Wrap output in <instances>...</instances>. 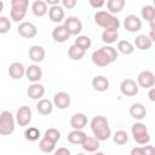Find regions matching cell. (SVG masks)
Instances as JSON below:
<instances>
[{"instance_id": "6da1fadb", "label": "cell", "mask_w": 155, "mask_h": 155, "mask_svg": "<svg viewBox=\"0 0 155 155\" xmlns=\"http://www.w3.org/2000/svg\"><path fill=\"white\" fill-rule=\"evenodd\" d=\"M90 127L93 133V137L97 138L99 142L108 140L111 137V130L109 126V121L103 115L93 116V119L90 122Z\"/></svg>"}, {"instance_id": "7a4b0ae2", "label": "cell", "mask_w": 155, "mask_h": 155, "mask_svg": "<svg viewBox=\"0 0 155 155\" xmlns=\"http://www.w3.org/2000/svg\"><path fill=\"white\" fill-rule=\"evenodd\" d=\"M94 23L103 29L117 30V31L121 25L120 19L116 16L110 15L108 11H104V10H99L94 13Z\"/></svg>"}, {"instance_id": "3957f363", "label": "cell", "mask_w": 155, "mask_h": 155, "mask_svg": "<svg viewBox=\"0 0 155 155\" xmlns=\"http://www.w3.org/2000/svg\"><path fill=\"white\" fill-rule=\"evenodd\" d=\"M28 7H29L28 0H11V11H10L11 21L16 23L22 22L27 15Z\"/></svg>"}, {"instance_id": "277c9868", "label": "cell", "mask_w": 155, "mask_h": 155, "mask_svg": "<svg viewBox=\"0 0 155 155\" xmlns=\"http://www.w3.org/2000/svg\"><path fill=\"white\" fill-rule=\"evenodd\" d=\"M131 132H132V136H133V139L137 144H140V145H145V144H149L150 142V133L148 131V127L145 126V124L138 121V122H134L131 127Z\"/></svg>"}, {"instance_id": "5b68a950", "label": "cell", "mask_w": 155, "mask_h": 155, "mask_svg": "<svg viewBox=\"0 0 155 155\" xmlns=\"http://www.w3.org/2000/svg\"><path fill=\"white\" fill-rule=\"evenodd\" d=\"M16 120L11 111L4 110L0 113V136H10L15 132Z\"/></svg>"}, {"instance_id": "8992f818", "label": "cell", "mask_w": 155, "mask_h": 155, "mask_svg": "<svg viewBox=\"0 0 155 155\" xmlns=\"http://www.w3.org/2000/svg\"><path fill=\"white\" fill-rule=\"evenodd\" d=\"M63 25L67 28V30L69 31L70 36L74 35V36H78L80 35V33L82 31V22L79 17L76 16H69L64 19V23Z\"/></svg>"}, {"instance_id": "52a82bcc", "label": "cell", "mask_w": 155, "mask_h": 155, "mask_svg": "<svg viewBox=\"0 0 155 155\" xmlns=\"http://www.w3.org/2000/svg\"><path fill=\"white\" fill-rule=\"evenodd\" d=\"M31 109L28 107V105H22L17 109V113L15 115V120H16V124L24 127V126H28L31 121Z\"/></svg>"}, {"instance_id": "ba28073f", "label": "cell", "mask_w": 155, "mask_h": 155, "mask_svg": "<svg viewBox=\"0 0 155 155\" xmlns=\"http://www.w3.org/2000/svg\"><path fill=\"white\" fill-rule=\"evenodd\" d=\"M137 85L138 87L149 90L151 87H154L155 85V75L153 71L150 70H143L138 74L137 76Z\"/></svg>"}, {"instance_id": "9c48e42d", "label": "cell", "mask_w": 155, "mask_h": 155, "mask_svg": "<svg viewBox=\"0 0 155 155\" xmlns=\"http://www.w3.org/2000/svg\"><path fill=\"white\" fill-rule=\"evenodd\" d=\"M17 33L25 39H33L38 35V28L31 22H21L17 28Z\"/></svg>"}, {"instance_id": "30bf717a", "label": "cell", "mask_w": 155, "mask_h": 155, "mask_svg": "<svg viewBox=\"0 0 155 155\" xmlns=\"http://www.w3.org/2000/svg\"><path fill=\"white\" fill-rule=\"evenodd\" d=\"M138 85L132 79H125L120 84V92L126 97H134L138 93Z\"/></svg>"}, {"instance_id": "8fae6325", "label": "cell", "mask_w": 155, "mask_h": 155, "mask_svg": "<svg viewBox=\"0 0 155 155\" xmlns=\"http://www.w3.org/2000/svg\"><path fill=\"white\" fill-rule=\"evenodd\" d=\"M124 28L128 33H137L142 29V19L136 15H128L124 19Z\"/></svg>"}, {"instance_id": "7c38bea8", "label": "cell", "mask_w": 155, "mask_h": 155, "mask_svg": "<svg viewBox=\"0 0 155 155\" xmlns=\"http://www.w3.org/2000/svg\"><path fill=\"white\" fill-rule=\"evenodd\" d=\"M70 102H71V98H70L69 93L63 92V91L54 93L53 101H52L53 107H56V108H58V109H61V110L67 109V108L70 105Z\"/></svg>"}, {"instance_id": "4fadbf2b", "label": "cell", "mask_w": 155, "mask_h": 155, "mask_svg": "<svg viewBox=\"0 0 155 155\" xmlns=\"http://www.w3.org/2000/svg\"><path fill=\"white\" fill-rule=\"evenodd\" d=\"M91 61H92V63H93L94 65H97V67H107V65H109V64L111 63L110 59L108 58V56L105 54V52L103 51L102 47H99L98 50H96V51L92 52V54H91Z\"/></svg>"}, {"instance_id": "5bb4252c", "label": "cell", "mask_w": 155, "mask_h": 155, "mask_svg": "<svg viewBox=\"0 0 155 155\" xmlns=\"http://www.w3.org/2000/svg\"><path fill=\"white\" fill-rule=\"evenodd\" d=\"M8 75L13 80H21L25 75V67L21 62H13L8 67Z\"/></svg>"}, {"instance_id": "9a60e30c", "label": "cell", "mask_w": 155, "mask_h": 155, "mask_svg": "<svg viewBox=\"0 0 155 155\" xmlns=\"http://www.w3.org/2000/svg\"><path fill=\"white\" fill-rule=\"evenodd\" d=\"M25 76L31 84L39 82L40 79L42 78V69L38 64H30L29 67L25 68Z\"/></svg>"}, {"instance_id": "2e32d148", "label": "cell", "mask_w": 155, "mask_h": 155, "mask_svg": "<svg viewBox=\"0 0 155 155\" xmlns=\"http://www.w3.org/2000/svg\"><path fill=\"white\" fill-rule=\"evenodd\" d=\"M69 38H70V34H69V31L67 30V28L63 24H58L57 27L53 28L52 39L56 42H65V41L69 40Z\"/></svg>"}, {"instance_id": "e0dca14e", "label": "cell", "mask_w": 155, "mask_h": 155, "mask_svg": "<svg viewBox=\"0 0 155 155\" xmlns=\"http://www.w3.org/2000/svg\"><path fill=\"white\" fill-rule=\"evenodd\" d=\"M91 85H92L93 90L97 91V92H105V91L109 90V86H110L109 80L104 75H96L92 79Z\"/></svg>"}, {"instance_id": "ac0fdd59", "label": "cell", "mask_w": 155, "mask_h": 155, "mask_svg": "<svg viewBox=\"0 0 155 155\" xmlns=\"http://www.w3.org/2000/svg\"><path fill=\"white\" fill-rule=\"evenodd\" d=\"M28 54H29V58L34 62V64L36 63H40L44 61L45 56H46V52H45V48L40 45H33L29 51H28Z\"/></svg>"}, {"instance_id": "d6986e66", "label": "cell", "mask_w": 155, "mask_h": 155, "mask_svg": "<svg viewBox=\"0 0 155 155\" xmlns=\"http://www.w3.org/2000/svg\"><path fill=\"white\" fill-rule=\"evenodd\" d=\"M27 94L31 99L40 101L45 94V87H44V85H41L39 82H34L27 88Z\"/></svg>"}, {"instance_id": "ffe728a7", "label": "cell", "mask_w": 155, "mask_h": 155, "mask_svg": "<svg viewBox=\"0 0 155 155\" xmlns=\"http://www.w3.org/2000/svg\"><path fill=\"white\" fill-rule=\"evenodd\" d=\"M64 17H65L64 8L61 5L48 7V18L51 19V22L59 24L62 21H64Z\"/></svg>"}, {"instance_id": "44dd1931", "label": "cell", "mask_w": 155, "mask_h": 155, "mask_svg": "<svg viewBox=\"0 0 155 155\" xmlns=\"http://www.w3.org/2000/svg\"><path fill=\"white\" fill-rule=\"evenodd\" d=\"M70 126L73 130H84L87 126V116L84 113H75L70 117Z\"/></svg>"}, {"instance_id": "7402d4cb", "label": "cell", "mask_w": 155, "mask_h": 155, "mask_svg": "<svg viewBox=\"0 0 155 155\" xmlns=\"http://www.w3.org/2000/svg\"><path fill=\"white\" fill-rule=\"evenodd\" d=\"M133 46H136V47H137L138 50H140V51H148V50L151 48L153 41L148 38V35H145V34H139V35L136 36Z\"/></svg>"}, {"instance_id": "603a6c76", "label": "cell", "mask_w": 155, "mask_h": 155, "mask_svg": "<svg viewBox=\"0 0 155 155\" xmlns=\"http://www.w3.org/2000/svg\"><path fill=\"white\" fill-rule=\"evenodd\" d=\"M130 115L134 119V120H143L147 115V109L142 103H133L130 107Z\"/></svg>"}, {"instance_id": "cb8c5ba5", "label": "cell", "mask_w": 155, "mask_h": 155, "mask_svg": "<svg viewBox=\"0 0 155 155\" xmlns=\"http://www.w3.org/2000/svg\"><path fill=\"white\" fill-rule=\"evenodd\" d=\"M36 110H38V113L40 115H44V116L50 115L52 113V110H53V103H52V101L46 99V98H41L36 103Z\"/></svg>"}, {"instance_id": "d4e9b609", "label": "cell", "mask_w": 155, "mask_h": 155, "mask_svg": "<svg viewBox=\"0 0 155 155\" xmlns=\"http://www.w3.org/2000/svg\"><path fill=\"white\" fill-rule=\"evenodd\" d=\"M86 137H87V134L82 130H73V131H70L68 133L67 139L71 144H75V145L79 144V145H81L84 143V140L86 139Z\"/></svg>"}, {"instance_id": "484cf974", "label": "cell", "mask_w": 155, "mask_h": 155, "mask_svg": "<svg viewBox=\"0 0 155 155\" xmlns=\"http://www.w3.org/2000/svg\"><path fill=\"white\" fill-rule=\"evenodd\" d=\"M31 12L36 17H44L48 12V6L44 0H35L31 2Z\"/></svg>"}, {"instance_id": "4316f807", "label": "cell", "mask_w": 155, "mask_h": 155, "mask_svg": "<svg viewBox=\"0 0 155 155\" xmlns=\"http://www.w3.org/2000/svg\"><path fill=\"white\" fill-rule=\"evenodd\" d=\"M81 147L87 153H96V151H98V149L101 147V142L97 138H94L93 136L92 137H88L87 136L86 139L84 140V143L81 144Z\"/></svg>"}, {"instance_id": "83f0119b", "label": "cell", "mask_w": 155, "mask_h": 155, "mask_svg": "<svg viewBox=\"0 0 155 155\" xmlns=\"http://www.w3.org/2000/svg\"><path fill=\"white\" fill-rule=\"evenodd\" d=\"M107 11L110 13V15H116L119 12H121L126 5V1L125 0H108L107 2Z\"/></svg>"}, {"instance_id": "f1b7e54d", "label": "cell", "mask_w": 155, "mask_h": 155, "mask_svg": "<svg viewBox=\"0 0 155 155\" xmlns=\"http://www.w3.org/2000/svg\"><path fill=\"white\" fill-rule=\"evenodd\" d=\"M102 41L105 44V45H111L114 42L117 41L119 39V31L117 30H109V29H104L102 31Z\"/></svg>"}, {"instance_id": "f546056e", "label": "cell", "mask_w": 155, "mask_h": 155, "mask_svg": "<svg viewBox=\"0 0 155 155\" xmlns=\"http://www.w3.org/2000/svg\"><path fill=\"white\" fill-rule=\"evenodd\" d=\"M117 52L125 54V56H130L134 52V46L131 41L128 40H119L117 41V48H116Z\"/></svg>"}, {"instance_id": "4dcf8cb0", "label": "cell", "mask_w": 155, "mask_h": 155, "mask_svg": "<svg viewBox=\"0 0 155 155\" xmlns=\"http://www.w3.org/2000/svg\"><path fill=\"white\" fill-rule=\"evenodd\" d=\"M140 16L149 24L150 23H154V19H155V7L153 5H145V6H143L142 10H140Z\"/></svg>"}, {"instance_id": "1f68e13d", "label": "cell", "mask_w": 155, "mask_h": 155, "mask_svg": "<svg viewBox=\"0 0 155 155\" xmlns=\"http://www.w3.org/2000/svg\"><path fill=\"white\" fill-rule=\"evenodd\" d=\"M85 53L86 52L84 50H81L80 47H78L76 45H71L68 48V56H69V58L71 61H80V59H82L85 57Z\"/></svg>"}, {"instance_id": "d6a6232c", "label": "cell", "mask_w": 155, "mask_h": 155, "mask_svg": "<svg viewBox=\"0 0 155 155\" xmlns=\"http://www.w3.org/2000/svg\"><path fill=\"white\" fill-rule=\"evenodd\" d=\"M74 45H76L78 47H80L81 50H84V51L86 52V51L91 47L92 41H91V38L87 36V35H78L76 39H75Z\"/></svg>"}, {"instance_id": "836d02e7", "label": "cell", "mask_w": 155, "mask_h": 155, "mask_svg": "<svg viewBox=\"0 0 155 155\" xmlns=\"http://www.w3.org/2000/svg\"><path fill=\"white\" fill-rule=\"evenodd\" d=\"M23 134H24V138L28 142H36L41 137L40 131H39L38 127H28V128H25V131H24Z\"/></svg>"}, {"instance_id": "e575fe53", "label": "cell", "mask_w": 155, "mask_h": 155, "mask_svg": "<svg viewBox=\"0 0 155 155\" xmlns=\"http://www.w3.org/2000/svg\"><path fill=\"white\" fill-rule=\"evenodd\" d=\"M113 142L117 145H124L128 142V134L124 130H119L113 134Z\"/></svg>"}, {"instance_id": "d590c367", "label": "cell", "mask_w": 155, "mask_h": 155, "mask_svg": "<svg viewBox=\"0 0 155 155\" xmlns=\"http://www.w3.org/2000/svg\"><path fill=\"white\" fill-rule=\"evenodd\" d=\"M44 138H46L47 140L57 144V142L61 139V132L57 128H53V127L47 128L45 131V133H44Z\"/></svg>"}, {"instance_id": "8d00e7d4", "label": "cell", "mask_w": 155, "mask_h": 155, "mask_svg": "<svg viewBox=\"0 0 155 155\" xmlns=\"http://www.w3.org/2000/svg\"><path fill=\"white\" fill-rule=\"evenodd\" d=\"M39 148L42 153H46V154H50L52 151H54L56 149V143H52L50 140H47L46 138H41L40 142H39Z\"/></svg>"}, {"instance_id": "74e56055", "label": "cell", "mask_w": 155, "mask_h": 155, "mask_svg": "<svg viewBox=\"0 0 155 155\" xmlns=\"http://www.w3.org/2000/svg\"><path fill=\"white\" fill-rule=\"evenodd\" d=\"M102 48H103V51L105 52V54L108 56V58L110 59L111 63H114V62L117 59V57H119V52L116 51L115 47H113L111 45H105V46H102Z\"/></svg>"}, {"instance_id": "f35d334b", "label": "cell", "mask_w": 155, "mask_h": 155, "mask_svg": "<svg viewBox=\"0 0 155 155\" xmlns=\"http://www.w3.org/2000/svg\"><path fill=\"white\" fill-rule=\"evenodd\" d=\"M11 29V19L6 16H0V34H6Z\"/></svg>"}, {"instance_id": "ab89813d", "label": "cell", "mask_w": 155, "mask_h": 155, "mask_svg": "<svg viewBox=\"0 0 155 155\" xmlns=\"http://www.w3.org/2000/svg\"><path fill=\"white\" fill-rule=\"evenodd\" d=\"M61 4H62V7H63V8L71 10V8H74V7L76 6L78 2H76V0H62Z\"/></svg>"}, {"instance_id": "60d3db41", "label": "cell", "mask_w": 155, "mask_h": 155, "mask_svg": "<svg viewBox=\"0 0 155 155\" xmlns=\"http://www.w3.org/2000/svg\"><path fill=\"white\" fill-rule=\"evenodd\" d=\"M142 150H143V155H155V148L153 145L145 144L142 147Z\"/></svg>"}, {"instance_id": "b9f144b4", "label": "cell", "mask_w": 155, "mask_h": 155, "mask_svg": "<svg viewBox=\"0 0 155 155\" xmlns=\"http://www.w3.org/2000/svg\"><path fill=\"white\" fill-rule=\"evenodd\" d=\"M88 4L93 7V8H101L105 5L104 0H88Z\"/></svg>"}, {"instance_id": "7bdbcfd3", "label": "cell", "mask_w": 155, "mask_h": 155, "mask_svg": "<svg viewBox=\"0 0 155 155\" xmlns=\"http://www.w3.org/2000/svg\"><path fill=\"white\" fill-rule=\"evenodd\" d=\"M53 155H70V151H69V149H67L64 147H61V148L54 150Z\"/></svg>"}, {"instance_id": "ee69618b", "label": "cell", "mask_w": 155, "mask_h": 155, "mask_svg": "<svg viewBox=\"0 0 155 155\" xmlns=\"http://www.w3.org/2000/svg\"><path fill=\"white\" fill-rule=\"evenodd\" d=\"M130 155H143L142 147H134V148H132Z\"/></svg>"}, {"instance_id": "f6af8a7d", "label": "cell", "mask_w": 155, "mask_h": 155, "mask_svg": "<svg viewBox=\"0 0 155 155\" xmlns=\"http://www.w3.org/2000/svg\"><path fill=\"white\" fill-rule=\"evenodd\" d=\"M46 5L48 7H52V6H57V5H61V0H46L45 1Z\"/></svg>"}, {"instance_id": "bcb514c9", "label": "cell", "mask_w": 155, "mask_h": 155, "mask_svg": "<svg viewBox=\"0 0 155 155\" xmlns=\"http://www.w3.org/2000/svg\"><path fill=\"white\" fill-rule=\"evenodd\" d=\"M148 97H149V99H150L151 102H155V88H154V87L149 88V92H148Z\"/></svg>"}, {"instance_id": "7dc6e473", "label": "cell", "mask_w": 155, "mask_h": 155, "mask_svg": "<svg viewBox=\"0 0 155 155\" xmlns=\"http://www.w3.org/2000/svg\"><path fill=\"white\" fill-rule=\"evenodd\" d=\"M2 10H4V1L0 0V13L2 12Z\"/></svg>"}, {"instance_id": "c3c4849f", "label": "cell", "mask_w": 155, "mask_h": 155, "mask_svg": "<svg viewBox=\"0 0 155 155\" xmlns=\"http://www.w3.org/2000/svg\"><path fill=\"white\" fill-rule=\"evenodd\" d=\"M92 155H105V154L102 151H96V153H92Z\"/></svg>"}, {"instance_id": "681fc988", "label": "cell", "mask_w": 155, "mask_h": 155, "mask_svg": "<svg viewBox=\"0 0 155 155\" xmlns=\"http://www.w3.org/2000/svg\"><path fill=\"white\" fill-rule=\"evenodd\" d=\"M76 155H86V154H84V153H78Z\"/></svg>"}]
</instances>
